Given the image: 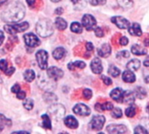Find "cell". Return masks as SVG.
I'll list each match as a JSON object with an SVG mask.
<instances>
[{
	"label": "cell",
	"mask_w": 149,
	"mask_h": 134,
	"mask_svg": "<svg viewBox=\"0 0 149 134\" xmlns=\"http://www.w3.org/2000/svg\"><path fill=\"white\" fill-rule=\"evenodd\" d=\"M25 14V8L24 4L18 1L10 3L2 13V19L6 23L19 22Z\"/></svg>",
	"instance_id": "1"
},
{
	"label": "cell",
	"mask_w": 149,
	"mask_h": 134,
	"mask_svg": "<svg viewBox=\"0 0 149 134\" xmlns=\"http://www.w3.org/2000/svg\"><path fill=\"white\" fill-rule=\"evenodd\" d=\"M36 31L37 33L42 37H50L54 31L52 23L49 19H42L38 21L36 25Z\"/></svg>",
	"instance_id": "2"
},
{
	"label": "cell",
	"mask_w": 149,
	"mask_h": 134,
	"mask_svg": "<svg viewBox=\"0 0 149 134\" xmlns=\"http://www.w3.org/2000/svg\"><path fill=\"white\" fill-rule=\"evenodd\" d=\"M29 28V24L27 22L18 23V24H10L4 26V30L7 33L10 35H14L17 32H23Z\"/></svg>",
	"instance_id": "3"
},
{
	"label": "cell",
	"mask_w": 149,
	"mask_h": 134,
	"mask_svg": "<svg viewBox=\"0 0 149 134\" xmlns=\"http://www.w3.org/2000/svg\"><path fill=\"white\" fill-rule=\"evenodd\" d=\"M49 114L56 120H60L65 114V109L62 105L54 104L51 106L48 109Z\"/></svg>",
	"instance_id": "4"
},
{
	"label": "cell",
	"mask_w": 149,
	"mask_h": 134,
	"mask_svg": "<svg viewBox=\"0 0 149 134\" xmlns=\"http://www.w3.org/2000/svg\"><path fill=\"white\" fill-rule=\"evenodd\" d=\"M36 59L41 70H45L48 68V53L45 51L40 50L37 51Z\"/></svg>",
	"instance_id": "5"
},
{
	"label": "cell",
	"mask_w": 149,
	"mask_h": 134,
	"mask_svg": "<svg viewBox=\"0 0 149 134\" xmlns=\"http://www.w3.org/2000/svg\"><path fill=\"white\" fill-rule=\"evenodd\" d=\"M106 122V119L102 115H96L94 116L90 123V126L93 130L95 131H100L103 128L104 124Z\"/></svg>",
	"instance_id": "6"
},
{
	"label": "cell",
	"mask_w": 149,
	"mask_h": 134,
	"mask_svg": "<svg viewBox=\"0 0 149 134\" xmlns=\"http://www.w3.org/2000/svg\"><path fill=\"white\" fill-rule=\"evenodd\" d=\"M24 43L25 44L28 46V47H31V48H34V47H37L40 44V40L38 39V37L33 34V33H28V34H25L24 36Z\"/></svg>",
	"instance_id": "7"
},
{
	"label": "cell",
	"mask_w": 149,
	"mask_h": 134,
	"mask_svg": "<svg viewBox=\"0 0 149 134\" xmlns=\"http://www.w3.org/2000/svg\"><path fill=\"white\" fill-rule=\"evenodd\" d=\"M96 19L90 14H86L82 17V24L87 31H92L96 26Z\"/></svg>",
	"instance_id": "8"
},
{
	"label": "cell",
	"mask_w": 149,
	"mask_h": 134,
	"mask_svg": "<svg viewBox=\"0 0 149 134\" xmlns=\"http://www.w3.org/2000/svg\"><path fill=\"white\" fill-rule=\"evenodd\" d=\"M47 76L52 80H58L64 76V72L62 70H60L58 67L52 66L48 68L47 70Z\"/></svg>",
	"instance_id": "9"
},
{
	"label": "cell",
	"mask_w": 149,
	"mask_h": 134,
	"mask_svg": "<svg viewBox=\"0 0 149 134\" xmlns=\"http://www.w3.org/2000/svg\"><path fill=\"white\" fill-rule=\"evenodd\" d=\"M112 22L116 24L120 29H128L130 27V23L127 19L122 17H119V16H116V17H112Z\"/></svg>",
	"instance_id": "10"
},
{
	"label": "cell",
	"mask_w": 149,
	"mask_h": 134,
	"mask_svg": "<svg viewBox=\"0 0 149 134\" xmlns=\"http://www.w3.org/2000/svg\"><path fill=\"white\" fill-rule=\"evenodd\" d=\"M73 112L79 116H89L91 109L84 104H78L73 107Z\"/></svg>",
	"instance_id": "11"
},
{
	"label": "cell",
	"mask_w": 149,
	"mask_h": 134,
	"mask_svg": "<svg viewBox=\"0 0 149 134\" xmlns=\"http://www.w3.org/2000/svg\"><path fill=\"white\" fill-rule=\"evenodd\" d=\"M91 69L93 73L95 74H100L103 71V66L101 60L99 58H94L93 61L91 62Z\"/></svg>",
	"instance_id": "12"
},
{
	"label": "cell",
	"mask_w": 149,
	"mask_h": 134,
	"mask_svg": "<svg viewBox=\"0 0 149 134\" xmlns=\"http://www.w3.org/2000/svg\"><path fill=\"white\" fill-rule=\"evenodd\" d=\"M107 132L111 134H118V133H126L127 127L123 125H110L107 128Z\"/></svg>",
	"instance_id": "13"
},
{
	"label": "cell",
	"mask_w": 149,
	"mask_h": 134,
	"mask_svg": "<svg viewBox=\"0 0 149 134\" xmlns=\"http://www.w3.org/2000/svg\"><path fill=\"white\" fill-rule=\"evenodd\" d=\"M111 46L108 44H104L100 48L98 49V54L101 58H107L111 54Z\"/></svg>",
	"instance_id": "14"
},
{
	"label": "cell",
	"mask_w": 149,
	"mask_h": 134,
	"mask_svg": "<svg viewBox=\"0 0 149 134\" xmlns=\"http://www.w3.org/2000/svg\"><path fill=\"white\" fill-rule=\"evenodd\" d=\"M123 93H124V92L122 91V89H120V88H115V89H113V90L111 92L110 97H111L113 100H115V101H117V102H122Z\"/></svg>",
	"instance_id": "15"
},
{
	"label": "cell",
	"mask_w": 149,
	"mask_h": 134,
	"mask_svg": "<svg viewBox=\"0 0 149 134\" xmlns=\"http://www.w3.org/2000/svg\"><path fill=\"white\" fill-rule=\"evenodd\" d=\"M64 123L68 128H71V129H76L79 126V123L73 116H67L65 119Z\"/></svg>",
	"instance_id": "16"
},
{
	"label": "cell",
	"mask_w": 149,
	"mask_h": 134,
	"mask_svg": "<svg viewBox=\"0 0 149 134\" xmlns=\"http://www.w3.org/2000/svg\"><path fill=\"white\" fill-rule=\"evenodd\" d=\"M128 31L132 36H136V37H141L142 35V31L141 29V26L137 23H134L132 26L128 28Z\"/></svg>",
	"instance_id": "17"
},
{
	"label": "cell",
	"mask_w": 149,
	"mask_h": 134,
	"mask_svg": "<svg viewBox=\"0 0 149 134\" xmlns=\"http://www.w3.org/2000/svg\"><path fill=\"white\" fill-rule=\"evenodd\" d=\"M134 99H135V94L131 92V91H127V92H124L123 93V99H122V101L126 104H133L134 102Z\"/></svg>",
	"instance_id": "18"
},
{
	"label": "cell",
	"mask_w": 149,
	"mask_h": 134,
	"mask_svg": "<svg viewBox=\"0 0 149 134\" xmlns=\"http://www.w3.org/2000/svg\"><path fill=\"white\" fill-rule=\"evenodd\" d=\"M122 78L126 83H134L136 80V77L134 73V72L128 70L123 72L122 74Z\"/></svg>",
	"instance_id": "19"
},
{
	"label": "cell",
	"mask_w": 149,
	"mask_h": 134,
	"mask_svg": "<svg viewBox=\"0 0 149 134\" xmlns=\"http://www.w3.org/2000/svg\"><path fill=\"white\" fill-rule=\"evenodd\" d=\"M131 51L133 54L134 55H138V56H141V55H146L147 54V50L143 49V47H141L139 44H134L132 46L131 48Z\"/></svg>",
	"instance_id": "20"
},
{
	"label": "cell",
	"mask_w": 149,
	"mask_h": 134,
	"mask_svg": "<svg viewBox=\"0 0 149 134\" xmlns=\"http://www.w3.org/2000/svg\"><path fill=\"white\" fill-rule=\"evenodd\" d=\"M66 54V51L63 48V47H58L54 50L52 55H53V58L57 60H59L61 58H63Z\"/></svg>",
	"instance_id": "21"
},
{
	"label": "cell",
	"mask_w": 149,
	"mask_h": 134,
	"mask_svg": "<svg viewBox=\"0 0 149 134\" xmlns=\"http://www.w3.org/2000/svg\"><path fill=\"white\" fill-rule=\"evenodd\" d=\"M141 66V62L139 59H132L130 62L127 63V67L128 70L132 71V72H135L137 71Z\"/></svg>",
	"instance_id": "22"
},
{
	"label": "cell",
	"mask_w": 149,
	"mask_h": 134,
	"mask_svg": "<svg viewBox=\"0 0 149 134\" xmlns=\"http://www.w3.org/2000/svg\"><path fill=\"white\" fill-rule=\"evenodd\" d=\"M55 25H56V28L59 31H63V30H65L66 27H67V23L65 19H63L62 17H57L56 20H55Z\"/></svg>",
	"instance_id": "23"
},
{
	"label": "cell",
	"mask_w": 149,
	"mask_h": 134,
	"mask_svg": "<svg viewBox=\"0 0 149 134\" xmlns=\"http://www.w3.org/2000/svg\"><path fill=\"white\" fill-rule=\"evenodd\" d=\"M43 97H44L45 101L46 103H50V104L55 103V102L57 101V99H58V97H57L54 93H52V92H45V93L44 94Z\"/></svg>",
	"instance_id": "24"
},
{
	"label": "cell",
	"mask_w": 149,
	"mask_h": 134,
	"mask_svg": "<svg viewBox=\"0 0 149 134\" xmlns=\"http://www.w3.org/2000/svg\"><path fill=\"white\" fill-rule=\"evenodd\" d=\"M35 77H36L35 72L32 70H26L24 73V78L25 81H27L29 83L32 82L35 79Z\"/></svg>",
	"instance_id": "25"
},
{
	"label": "cell",
	"mask_w": 149,
	"mask_h": 134,
	"mask_svg": "<svg viewBox=\"0 0 149 134\" xmlns=\"http://www.w3.org/2000/svg\"><path fill=\"white\" fill-rule=\"evenodd\" d=\"M42 120H43L42 126L45 129L51 130L52 129V123H51L50 117L47 114H44V115H42Z\"/></svg>",
	"instance_id": "26"
},
{
	"label": "cell",
	"mask_w": 149,
	"mask_h": 134,
	"mask_svg": "<svg viewBox=\"0 0 149 134\" xmlns=\"http://www.w3.org/2000/svg\"><path fill=\"white\" fill-rule=\"evenodd\" d=\"M108 72H109V74H110L112 77L117 78V77H119L120 74V70L118 67H116L115 65H110V67H109V69H108Z\"/></svg>",
	"instance_id": "27"
},
{
	"label": "cell",
	"mask_w": 149,
	"mask_h": 134,
	"mask_svg": "<svg viewBox=\"0 0 149 134\" xmlns=\"http://www.w3.org/2000/svg\"><path fill=\"white\" fill-rule=\"evenodd\" d=\"M71 31L74 33H81L83 29H82V26L78 22H73L72 24H71Z\"/></svg>",
	"instance_id": "28"
},
{
	"label": "cell",
	"mask_w": 149,
	"mask_h": 134,
	"mask_svg": "<svg viewBox=\"0 0 149 134\" xmlns=\"http://www.w3.org/2000/svg\"><path fill=\"white\" fill-rule=\"evenodd\" d=\"M11 126V121L10 119H7L3 115L0 114V128L3 130V126Z\"/></svg>",
	"instance_id": "29"
},
{
	"label": "cell",
	"mask_w": 149,
	"mask_h": 134,
	"mask_svg": "<svg viewBox=\"0 0 149 134\" xmlns=\"http://www.w3.org/2000/svg\"><path fill=\"white\" fill-rule=\"evenodd\" d=\"M135 96L139 99H143L144 97H146L147 95V92H146V90L142 87H138L135 91Z\"/></svg>",
	"instance_id": "30"
},
{
	"label": "cell",
	"mask_w": 149,
	"mask_h": 134,
	"mask_svg": "<svg viewBox=\"0 0 149 134\" xmlns=\"http://www.w3.org/2000/svg\"><path fill=\"white\" fill-rule=\"evenodd\" d=\"M24 106L26 110H31L33 108V106H34V102L31 99H26L24 101Z\"/></svg>",
	"instance_id": "31"
},
{
	"label": "cell",
	"mask_w": 149,
	"mask_h": 134,
	"mask_svg": "<svg viewBox=\"0 0 149 134\" xmlns=\"http://www.w3.org/2000/svg\"><path fill=\"white\" fill-rule=\"evenodd\" d=\"M135 114H136V109H135V106H130L126 110V115L129 118H133Z\"/></svg>",
	"instance_id": "32"
},
{
	"label": "cell",
	"mask_w": 149,
	"mask_h": 134,
	"mask_svg": "<svg viewBox=\"0 0 149 134\" xmlns=\"http://www.w3.org/2000/svg\"><path fill=\"white\" fill-rule=\"evenodd\" d=\"M112 116L115 119H120L122 117V110L120 108H113Z\"/></svg>",
	"instance_id": "33"
},
{
	"label": "cell",
	"mask_w": 149,
	"mask_h": 134,
	"mask_svg": "<svg viewBox=\"0 0 149 134\" xmlns=\"http://www.w3.org/2000/svg\"><path fill=\"white\" fill-rule=\"evenodd\" d=\"M119 4L124 8H129L133 4V0H118Z\"/></svg>",
	"instance_id": "34"
},
{
	"label": "cell",
	"mask_w": 149,
	"mask_h": 134,
	"mask_svg": "<svg viewBox=\"0 0 149 134\" xmlns=\"http://www.w3.org/2000/svg\"><path fill=\"white\" fill-rule=\"evenodd\" d=\"M113 108V105L110 102H107L103 105H101V110L102 111H111Z\"/></svg>",
	"instance_id": "35"
},
{
	"label": "cell",
	"mask_w": 149,
	"mask_h": 134,
	"mask_svg": "<svg viewBox=\"0 0 149 134\" xmlns=\"http://www.w3.org/2000/svg\"><path fill=\"white\" fill-rule=\"evenodd\" d=\"M8 69V63L5 59H2L0 60V70L2 72H6Z\"/></svg>",
	"instance_id": "36"
},
{
	"label": "cell",
	"mask_w": 149,
	"mask_h": 134,
	"mask_svg": "<svg viewBox=\"0 0 149 134\" xmlns=\"http://www.w3.org/2000/svg\"><path fill=\"white\" fill-rule=\"evenodd\" d=\"M93 96V92L90 89H85L83 91V97L86 99H90Z\"/></svg>",
	"instance_id": "37"
},
{
	"label": "cell",
	"mask_w": 149,
	"mask_h": 134,
	"mask_svg": "<svg viewBox=\"0 0 149 134\" xmlns=\"http://www.w3.org/2000/svg\"><path fill=\"white\" fill-rule=\"evenodd\" d=\"M134 133H140V134H143V133H146L148 134V132L144 128V127H142V126H136V128L134 129Z\"/></svg>",
	"instance_id": "38"
},
{
	"label": "cell",
	"mask_w": 149,
	"mask_h": 134,
	"mask_svg": "<svg viewBox=\"0 0 149 134\" xmlns=\"http://www.w3.org/2000/svg\"><path fill=\"white\" fill-rule=\"evenodd\" d=\"M89 2H90V3H91L92 5L96 6V5H102V4H105L106 2H107V0H89Z\"/></svg>",
	"instance_id": "39"
},
{
	"label": "cell",
	"mask_w": 149,
	"mask_h": 134,
	"mask_svg": "<svg viewBox=\"0 0 149 134\" xmlns=\"http://www.w3.org/2000/svg\"><path fill=\"white\" fill-rule=\"evenodd\" d=\"M101 78H102V80H103V82H104V84H105L106 85H111L112 83H113L112 79H111L110 78L107 77V76L102 75V76H101Z\"/></svg>",
	"instance_id": "40"
},
{
	"label": "cell",
	"mask_w": 149,
	"mask_h": 134,
	"mask_svg": "<svg viewBox=\"0 0 149 134\" xmlns=\"http://www.w3.org/2000/svg\"><path fill=\"white\" fill-rule=\"evenodd\" d=\"M72 64H73L74 67H78L79 69H84L86 67V64L83 61H76Z\"/></svg>",
	"instance_id": "41"
},
{
	"label": "cell",
	"mask_w": 149,
	"mask_h": 134,
	"mask_svg": "<svg viewBox=\"0 0 149 134\" xmlns=\"http://www.w3.org/2000/svg\"><path fill=\"white\" fill-rule=\"evenodd\" d=\"M95 35H96L98 37H102L104 36V31H103V30H102L100 27L95 28Z\"/></svg>",
	"instance_id": "42"
},
{
	"label": "cell",
	"mask_w": 149,
	"mask_h": 134,
	"mask_svg": "<svg viewBox=\"0 0 149 134\" xmlns=\"http://www.w3.org/2000/svg\"><path fill=\"white\" fill-rule=\"evenodd\" d=\"M25 96H26L25 92L21 91V90L17 93V98L18 99H25Z\"/></svg>",
	"instance_id": "43"
},
{
	"label": "cell",
	"mask_w": 149,
	"mask_h": 134,
	"mask_svg": "<svg viewBox=\"0 0 149 134\" xmlns=\"http://www.w3.org/2000/svg\"><path fill=\"white\" fill-rule=\"evenodd\" d=\"M20 90H21V87H20V85H17V84L14 85L11 87V92H12L13 93H17Z\"/></svg>",
	"instance_id": "44"
},
{
	"label": "cell",
	"mask_w": 149,
	"mask_h": 134,
	"mask_svg": "<svg viewBox=\"0 0 149 134\" xmlns=\"http://www.w3.org/2000/svg\"><path fill=\"white\" fill-rule=\"evenodd\" d=\"M120 44L121 45H127L128 44V38L127 37H121L120 39Z\"/></svg>",
	"instance_id": "45"
},
{
	"label": "cell",
	"mask_w": 149,
	"mask_h": 134,
	"mask_svg": "<svg viewBox=\"0 0 149 134\" xmlns=\"http://www.w3.org/2000/svg\"><path fill=\"white\" fill-rule=\"evenodd\" d=\"M119 55H121L123 58H129L130 57V53L127 51H122L121 52H120Z\"/></svg>",
	"instance_id": "46"
},
{
	"label": "cell",
	"mask_w": 149,
	"mask_h": 134,
	"mask_svg": "<svg viewBox=\"0 0 149 134\" xmlns=\"http://www.w3.org/2000/svg\"><path fill=\"white\" fill-rule=\"evenodd\" d=\"M93 44L91 43V42H88V43H86V50L88 51H92L93 50Z\"/></svg>",
	"instance_id": "47"
},
{
	"label": "cell",
	"mask_w": 149,
	"mask_h": 134,
	"mask_svg": "<svg viewBox=\"0 0 149 134\" xmlns=\"http://www.w3.org/2000/svg\"><path fill=\"white\" fill-rule=\"evenodd\" d=\"M14 72H15V68H14V67H10V69H7V71H6L4 73H5L6 75H8V76H10Z\"/></svg>",
	"instance_id": "48"
},
{
	"label": "cell",
	"mask_w": 149,
	"mask_h": 134,
	"mask_svg": "<svg viewBox=\"0 0 149 134\" xmlns=\"http://www.w3.org/2000/svg\"><path fill=\"white\" fill-rule=\"evenodd\" d=\"M26 1H27V3L30 7H33V5H35L36 0H26Z\"/></svg>",
	"instance_id": "49"
},
{
	"label": "cell",
	"mask_w": 149,
	"mask_h": 134,
	"mask_svg": "<svg viewBox=\"0 0 149 134\" xmlns=\"http://www.w3.org/2000/svg\"><path fill=\"white\" fill-rule=\"evenodd\" d=\"M3 40H4V35H3V31H0V45L3 44Z\"/></svg>",
	"instance_id": "50"
},
{
	"label": "cell",
	"mask_w": 149,
	"mask_h": 134,
	"mask_svg": "<svg viewBox=\"0 0 149 134\" xmlns=\"http://www.w3.org/2000/svg\"><path fill=\"white\" fill-rule=\"evenodd\" d=\"M55 13H56L57 15H61V14L63 13V9H62V8H58V9L55 10Z\"/></svg>",
	"instance_id": "51"
},
{
	"label": "cell",
	"mask_w": 149,
	"mask_h": 134,
	"mask_svg": "<svg viewBox=\"0 0 149 134\" xmlns=\"http://www.w3.org/2000/svg\"><path fill=\"white\" fill-rule=\"evenodd\" d=\"M68 69L71 70V71H72V70L74 69V65H73L72 63H69V64H68Z\"/></svg>",
	"instance_id": "52"
},
{
	"label": "cell",
	"mask_w": 149,
	"mask_h": 134,
	"mask_svg": "<svg viewBox=\"0 0 149 134\" xmlns=\"http://www.w3.org/2000/svg\"><path fill=\"white\" fill-rule=\"evenodd\" d=\"M144 65L147 66V67H149V59H147L144 61Z\"/></svg>",
	"instance_id": "53"
},
{
	"label": "cell",
	"mask_w": 149,
	"mask_h": 134,
	"mask_svg": "<svg viewBox=\"0 0 149 134\" xmlns=\"http://www.w3.org/2000/svg\"><path fill=\"white\" fill-rule=\"evenodd\" d=\"M145 44H146L147 46H149V38L148 39H147V40H145Z\"/></svg>",
	"instance_id": "54"
},
{
	"label": "cell",
	"mask_w": 149,
	"mask_h": 134,
	"mask_svg": "<svg viewBox=\"0 0 149 134\" xmlns=\"http://www.w3.org/2000/svg\"><path fill=\"white\" fill-rule=\"evenodd\" d=\"M15 133H29L27 132H15Z\"/></svg>",
	"instance_id": "55"
},
{
	"label": "cell",
	"mask_w": 149,
	"mask_h": 134,
	"mask_svg": "<svg viewBox=\"0 0 149 134\" xmlns=\"http://www.w3.org/2000/svg\"><path fill=\"white\" fill-rule=\"evenodd\" d=\"M145 81H146V83H149V76H148V77L145 78Z\"/></svg>",
	"instance_id": "56"
},
{
	"label": "cell",
	"mask_w": 149,
	"mask_h": 134,
	"mask_svg": "<svg viewBox=\"0 0 149 134\" xmlns=\"http://www.w3.org/2000/svg\"><path fill=\"white\" fill-rule=\"evenodd\" d=\"M71 1H72V2L73 3H78V2H79V0H71Z\"/></svg>",
	"instance_id": "57"
},
{
	"label": "cell",
	"mask_w": 149,
	"mask_h": 134,
	"mask_svg": "<svg viewBox=\"0 0 149 134\" xmlns=\"http://www.w3.org/2000/svg\"><path fill=\"white\" fill-rule=\"evenodd\" d=\"M52 2H54V3H58V2H59V1H61V0H51Z\"/></svg>",
	"instance_id": "58"
},
{
	"label": "cell",
	"mask_w": 149,
	"mask_h": 134,
	"mask_svg": "<svg viewBox=\"0 0 149 134\" xmlns=\"http://www.w3.org/2000/svg\"><path fill=\"white\" fill-rule=\"evenodd\" d=\"M0 83H2V79H1V77H0Z\"/></svg>",
	"instance_id": "59"
},
{
	"label": "cell",
	"mask_w": 149,
	"mask_h": 134,
	"mask_svg": "<svg viewBox=\"0 0 149 134\" xmlns=\"http://www.w3.org/2000/svg\"><path fill=\"white\" fill-rule=\"evenodd\" d=\"M148 109L149 110V104H148Z\"/></svg>",
	"instance_id": "60"
}]
</instances>
